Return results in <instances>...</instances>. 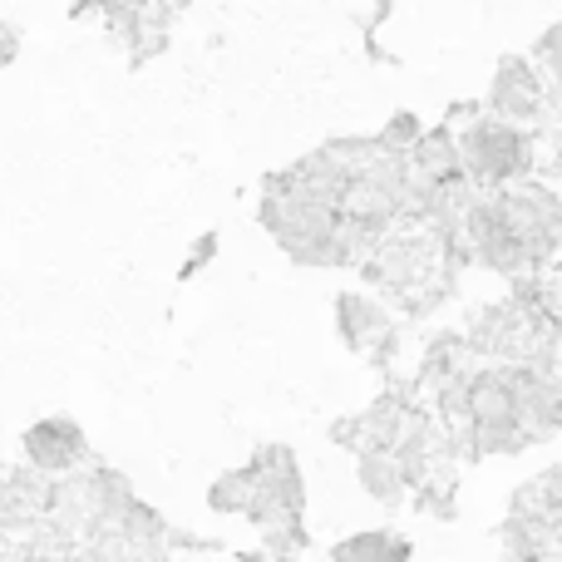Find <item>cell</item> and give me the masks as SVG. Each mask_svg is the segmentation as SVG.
Instances as JSON below:
<instances>
[{"label": "cell", "mask_w": 562, "mask_h": 562, "mask_svg": "<svg viewBox=\"0 0 562 562\" xmlns=\"http://www.w3.org/2000/svg\"><path fill=\"white\" fill-rule=\"evenodd\" d=\"M25 459L35 474L65 479L89 459V439L75 419H40V425L25 429Z\"/></svg>", "instance_id": "277c9868"}, {"label": "cell", "mask_w": 562, "mask_h": 562, "mask_svg": "<svg viewBox=\"0 0 562 562\" xmlns=\"http://www.w3.org/2000/svg\"><path fill=\"white\" fill-rule=\"evenodd\" d=\"M15 49H20V35L5 25V20H0V65H10V59H15Z\"/></svg>", "instance_id": "30bf717a"}, {"label": "cell", "mask_w": 562, "mask_h": 562, "mask_svg": "<svg viewBox=\"0 0 562 562\" xmlns=\"http://www.w3.org/2000/svg\"><path fill=\"white\" fill-rule=\"evenodd\" d=\"M360 488L380 504H405L409 498V474L395 459V449H360Z\"/></svg>", "instance_id": "5b68a950"}, {"label": "cell", "mask_w": 562, "mask_h": 562, "mask_svg": "<svg viewBox=\"0 0 562 562\" xmlns=\"http://www.w3.org/2000/svg\"><path fill=\"white\" fill-rule=\"evenodd\" d=\"M326 562H409V538L370 528V533H356V538H346V543H336L326 553Z\"/></svg>", "instance_id": "ba28073f"}, {"label": "cell", "mask_w": 562, "mask_h": 562, "mask_svg": "<svg viewBox=\"0 0 562 562\" xmlns=\"http://www.w3.org/2000/svg\"><path fill=\"white\" fill-rule=\"evenodd\" d=\"M207 504H213L217 514H247V504H252V469L223 474L213 488H207Z\"/></svg>", "instance_id": "9c48e42d"}, {"label": "cell", "mask_w": 562, "mask_h": 562, "mask_svg": "<svg viewBox=\"0 0 562 562\" xmlns=\"http://www.w3.org/2000/svg\"><path fill=\"white\" fill-rule=\"evenodd\" d=\"M508 518H538V524H562V469H543L528 479L508 504Z\"/></svg>", "instance_id": "52a82bcc"}, {"label": "cell", "mask_w": 562, "mask_h": 562, "mask_svg": "<svg viewBox=\"0 0 562 562\" xmlns=\"http://www.w3.org/2000/svg\"><path fill=\"white\" fill-rule=\"evenodd\" d=\"M488 119H504L514 128H558V85H548L528 55H504L488 85Z\"/></svg>", "instance_id": "7a4b0ae2"}, {"label": "cell", "mask_w": 562, "mask_h": 562, "mask_svg": "<svg viewBox=\"0 0 562 562\" xmlns=\"http://www.w3.org/2000/svg\"><path fill=\"white\" fill-rule=\"evenodd\" d=\"M454 154H459V173L479 188V193H494L504 183L518 178H538V134L514 128L504 119H484L479 114L464 134H454Z\"/></svg>", "instance_id": "6da1fadb"}, {"label": "cell", "mask_w": 562, "mask_h": 562, "mask_svg": "<svg viewBox=\"0 0 562 562\" xmlns=\"http://www.w3.org/2000/svg\"><path fill=\"white\" fill-rule=\"evenodd\" d=\"M336 330L356 356L375 360V366H385L400 346V321L366 291H340L336 296Z\"/></svg>", "instance_id": "3957f363"}, {"label": "cell", "mask_w": 562, "mask_h": 562, "mask_svg": "<svg viewBox=\"0 0 562 562\" xmlns=\"http://www.w3.org/2000/svg\"><path fill=\"white\" fill-rule=\"evenodd\" d=\"M498 538H504V553L514 562H558V524H538V518H504Z\"/></svg>", "instance_id": "8992f818"}]
</instances>
